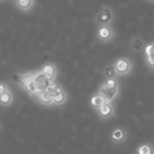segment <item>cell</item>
<instances>
[{
    "label": "cell",
    "instance_id": "cell-13",
    "mask_svg": "<svg viewBox=\"0 0 154 154\" xmlns=\"http://www.w3.org/2000/svg\"><path fill=\"white\" fill-rule=\"evenodd\" d=\"M34 0H16V5L21 11H29L33 7Z\"/></svg>",
    "mask_w": 154,
    "mask_h": 154
},
{
    "label": "cell",
    "instance_id": "cell-4",
    "mask_svg": "<svg viewBox=\"0 0 154 154\" xmlns=\"http://www.w3.org/2000/svg\"><path fill=\"white\" fill-rule=\"evenodd\" d=\"M99 93L105 97L106 101H113L115 99L116 95L118 93V88H108L105 85H101L100 89H99Z\"/></svg>",
    "mask_w": 154,
    "mask_h": 154
},
{
    "label": "cell",
    "instance_id": "cell-12",
    "mask_svg": "<svg viewBox=\"0 0 154 154\" xmlns=\"http://www.w3.org/2000/svg\"><path fill=\"white\" fill-rule=\"evenodd\" d=\"M105 101H106L105 97H103L100 93H97V94L93 95L92 98H91V105H92V107L95 108V109H98Z\"/></svg>",
    "mask_w": 154,
    "mask_h": 154
},
{
    "label": "cell",
    "instance_id": "cell-22",
    "mask_svg": "<svg viewBox=\"0 0 154 154\" xmlns=\"http://www.w3.org/2000/svg\"><path fill=\"white\" fill-rule=\"evenodd\" d=\"M7 91H9V88H8L7 85L3 84V82H0V95L7 92Z\"/></svg>",
    "mask_w": 154,
    "mask_h": 154
},
{
    "label": "cell",
    "instance_id": "cell-19",
    "mask_svg": "<svg viewBox=\"0 0 154 154\" xmlns=\"http://www.w3.org/2000/svg\"><path fill=\"white\" fill-rule=\"evenodd\" d=\"M143 42L140 39H135L131 47H132V49L134 50V51H138V50H140L141 48H143Z\"/></svg>",
    "mask_w": 154,
    "mask_h": 154
},
{
    "label": "cell",
    "instance_id": "cell-17",
    "mask_svg": "<svg viewBox=\"0 0 154 154\" xmlns=\"http://www.w3.org/2000/svg\"><path fill=\"white\" fill-rule=\"evenodd\" d=\"M116 75V71L114 66H107L105 70V77L106 78H114Z\"/></svg>",
    "mask_w": 154,
    "mask_h": 154
},
{
    "label": "cell",
    "instance_id": "cell-3",
    "mask_svg": "<svg viewBox=\"0 0 154 154\" xmlns=\"http://www.w3.org/2000/svg\"><path fill=\"white\" fill-rule=\"evenodd\" d=\"M116 74L119 75H126L131 71V62L127 58H119L114 63Z\"/></svg>",
    "mask_w": 154,
    "mask_h": 154
},
{
    "label": "cell",
    "instance_id": "cell-21",
    "mask_svg": "<svg viewBox=\"0 0 154 154\" xmlns=\"http://www.w3.org/2000/svg\"><path fill=\"white\" fill-rule=\"evenodd\" d=\"M147 62L150 66L154 68V55H149L147 56Z\"/></svg>",
    "mask_w": 154,
    "mask_h": 154
},
{
    "label": "cell",
    "instance_id": "cell-14",
    "mask_svg": "<svg viewBox=\"0 0 154 154\" xmlns=\"http://www.w3.org/2000/svg\"><path fill=\"white\" fill-rule=\"evenodd\" d=\"M47 91L49 92V94L51 95L52 97H55L56 95H58L60 92H62V88L59 84H55V82H51L49 87H48Z\"/></svg>",
    "mask_w": 154,
    "mask_h": 154
},
{
    "label": "cell",
    "instance_id": "cell-5",
    "mask_svg": "<svg viewBox=\"0 0 154 154\" xmlns=\"http://www.w3.org/2000/svg\"><path fill=\"white\" fill-rule=\"evenodd\" d=\"M113 112H114V109H113V106L110 101H105L100 107L97 109V113L100 117L103 118H109L113 115Z\"/></svg>",
    "mask_w": 154,
    "mask_h": 154
},
{
    "label": "cell",
    "instance_id": "cell-18",
    "mask_svg": "<svg viewBox=\"0 0 154 154\" xmlns=\"http://www.w3.org/2000/svg\"><path fill=\"white\" fill-rule=\"evenodd\" d=\"M103 85L107 86L108 88H118V84L115 78H107V80H106Z\"/></svg>",
    "mask_w": 154,
    "mask_h": 154
},
{
    "label": "cell",
    "instance_id": "cell-16",
    "mask_svg": "<svg viewBox=\"0 0 154 154\" xmlns=\"http://www.w3.org/2000/svg\"><path fill=\"white\" fill-rule=\"evenodd\" d=\"M66 100V94L64 91H62V92H60L58 95H56L55 97H53V105H62V103H64Z\"/></svg>",
    "mask_w": 154,
    "mask_h": 154
},
{
    "label": "cell",
    "instance_id": "cell-15",
    "mask_svg": "<svg viewBox=\"0 0 154 154\" xmlns=\"http://www.w3.org/2000/svg\"><path fill=\"white\" fill-rule=\"evenodd\" d=\"M137 154H154V148L150 143H143L137 149Z\"/></svg>",
    "mask_w": 154,
    "mask_h": 154
},
{
    "label": "cell",
    "instance_id": "cell-1",
    "mask_svg": "<svg viewBox=\"0 0 154 154\" xmlns=\"http://www.w3.org/2000/svg\"><path fill=\"white\" fill-rule=\"evenodd\" d=\"M13 78H15L14 80L19 82L30 94L35 95V96L38 95V90H37L34 80H33V73H29V74L24 75H16V76H13Z\"/></svg>",
    "mask_w": 154,
    "mask_h": 154
},
{
    "label": "cell",
    "instance_id": "cell-10",
    "mask_svg": "<svg viewBox=\"0 0 154 154\" xmlns=\"http://www.w3.org/2000/svg\"><path fill=\"white\" fill-rule=\"evenodd\" d=\"M37 97H38V100L40 101L41 103H43V105H47V106L53 105V97L49 94V92H48L47 90L41 91V92L37 95Z\"/></svg>",
    "mask_w": 154,
    "mask_h": 154
},
{
    "label": "cell",
    "instance_id": "cell-20",
    "mask_svg": "<svg viewBox=\"0 0 154 154\" xmlns=\"http://www.w3.org/2000/svg\"><path fill=\"white\" fill-rule=\"evenodd\" d=\"M146 54H147V56L154 55V42L147 45V48H146Z\"/></svg>",
    "mask_w": 154,
    "mask_h": 154
},
{
    "label": "cell",
    "instance_id": "cell-2",
    "mask_svg": "<svg viewBox=\"0 0 154 154\" xmlns=\"http://www.w3.org/2000/svg\"><path fill=\"white\" fill-rule=\"evenodd\" d=\"M33 80H34L35 86H36L37 90H38V94L41 92V91L47 90L48 87H49L52 82H50L48 78H45V75L42 74L41 71L33 73Z\"/></svg>",
    "mask_w": 154,
    "mask_h": 154
},
{
    "label": "cell",
    "instance_id": "cell-8",
    "mask_svg": "<svg viewBox=\"0 0 154 154\" xmlns=\"http://www.w3.org/2000/svg\"><path fill=\"white\" fill-rule=\"evenodd\" d=\"M112 36H113V31L109 26L103 24V26H100V29L98 30V37L100 40L108 41L112 38Z\"/></svg>",
    "mask_w": 154,
    "mask_h": 154
},
{
    "label": "cell",
    "instance_id": "cell-11",
    "mask_svg": "<svg viewBox=\"0 0 154 154\" xmlns=\"http://www.w3.org/2000/svg\"><path fill=\"white\" fill-rule=\"evenodd\" d=\"M12 103H13V94H12V92L10 90L0 95V106L8 107Z\"/></svg>",
    "mask_w": 154,
    "mask_h": 154
},
{
    "label": "cell",
    "instance_id": "cell-7",
    "mask_svg": "<svg viewBox=\"0 0 154 154\" xmlns=\"http://www.w3.org/2000/svg\"><path fill=\"white\" fill-rule=\"evenodd\" d=\"M41 72L45 75V78L50 80V82H53L56 77V66L52 63H48L45 66H43V68L41 69Z\"/></svg>",
    "mask_w": 154,
    "mask_h": 154
},
{
    "label": "cell",
    "instance_id": "cell-6",
    "mask_svg": "<svg viewBox=\"0 0 154 154\" xmlns=\"http://www.w3.org/2000/svg\"><path fill=\"white\" fill-rule=\"evenodd\" d=\"M112 18H113V14H112V12L110 11L108 8H105L103 10H101L100 12H99L98 14H97L96 16V20L98 23L100 24H108L110 21L112 20Z\"/></svg>",
    "mask_w": 154,
    "mask_h": 154
},
{
    "label": "cell",
    "instance_id": "cell-9",
    "mask_svg": "<svg viewBox=\"0 0 154 154\" xmlns=\"http://www.w3.org/2000/svg\"><path fill=\"white\" fill-rule=\"evenodd\" d=\"M126 137H127V133L122 128L114 129L113 132H112V134H111L112 140H113L114 143H122V141L126 139Z\"/></svg>",
    "mask_w": 154,
    "mask_h": 154
}]
</instances>
